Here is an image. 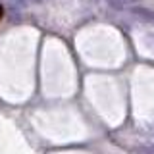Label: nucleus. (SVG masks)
I'll use <instances>...</instances> for the list:
<instances>
[{
    "label": "nucleus",
    "mask_w": 154,
    "mask_h": 154,
    "mask_svg": "<svg viewBox=\"0 0 154 154\" xmlns=\"http://www.w3.org/2000/svg\"><path fill=\"white\" fill-rule=\"evenodd\" d=\"M35 2H41V0H27V4H35Z\"/></svg>",
    "instance_id": "f257e3e1"
}]
</instances>
